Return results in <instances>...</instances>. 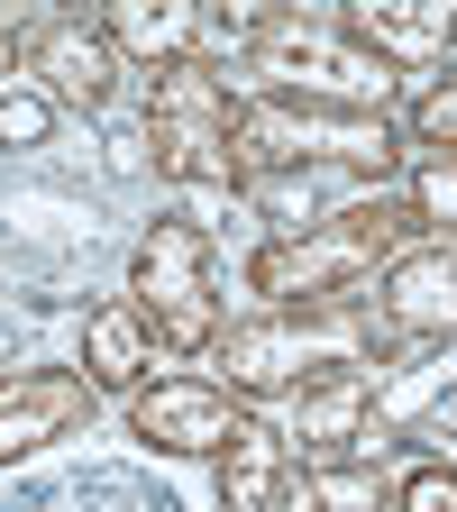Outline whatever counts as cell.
<instances>
[{"label": "cell", "mask_w": 457, "mask_h": 512, "mask_svg": "<svg viewBox=\"0 0 457 512\" xmlns=\"http://www.w3.org/2000/svg\"><path fill=\"white\" fill-rule=\"evenodd\" d=\"M220 384L238 403H275L302 394V384L339 375V366H394V330L357 320L348 302H302V311H266V320H238L220 330Z\"/></svg>", "instance_id": "cell-1"}, {"label": "cell", "mask_w": 457, "mask_h": 512, "mask_svg": "<svg viewBox=\"0 0 457 512\" xmlns=\"http://www.w3.org/2000/svg\"><path fill=\"white\" fill-rule=\"evenodd\" d=\"M238 192L266 183V174H320V165H348V174H412L403 138L384 110H339V101H302V92H256L238 101Z\"/></svg>", "instance_id": "cell-2"}, {"label": "cell", "mask_w": 457, "mask_h": 512, "mask_svg": "<svg viewBox=\"0 0 457 512\" xmlns=\"http://www.w3.org/2000/svg\"><path fill=\"white\" fill-rule=\"evenodd\" d=\"M412 247V220H403V202H348V211H330V220H311V229H284V238H266L247 256V284L266 293L275 311H302V302H348L357 284H375L394 256Z\"/></svg>", "instance_id": "cell-3"}, {"label": "cell", "mask_w": 457, "mask_h": 512, "mask_svg": "<svg viewBox=\"0 0 457 512\" xmlns=\"http://www.w3.org/2000/svg\"><path fill=\"white\" fill-rule=\"evenodd\" d=\"M128 302H138L147 339L174 357H211L220 348V275H211V229L202 220H147L138 256H128Z\"/></svg>", "instance_id": "cell-4"}, {"label": "cell", "mask_w": 457, "mask_h": 512, "mask_svg": "<svg viewBox=\"0 0 457 512\" xmlns=\"http://www.w3.org/2000/svg\"><path fill=\"white\" fill-rule=\"evenodd\" d=\"M147 147L165 183H229L238 192V101L220 83V64H165L156 92H147Z\"/></svg>", "instance_id": "cell-5"}, {"label": "cell", "mask_w": 457, "mask_h": 512, "mask_svg": "<svg viewBox=\"0 0 457 512\" xmlns=\"http://www.w3.org/2000/svg\"><path fill=\"white\" fill-rule=\"evenodd\" d=\"M256 74H266V92L339 101V110H394V92H403V74H384L366 46H348L339 28H320V19H266Z\"/></svg>", "instance_id": "cell-6"}, {"label": "cell", "mask_w": 457, "mask_h": 512, "mask_svg": "<svg viewBox=\"0 0 457 512\" xmlns=\"http://www.w3.org/2000/svg\"><path fill=\"white\" fill-rule=\"evenodd\" d=\"M128 430L147 448H165V458H220L247 430V403L229 384H211V375H156V384L128 394Z\"/></svg>", "instance_id": "cell-7"}, {"label": "cell", "mask_w": 457, "mask_h": 512, "mask_svg": "<svg viewBox=\"0 0 457 512\" xmlns=\"http://www.w3.org/2000/svg\"><path fill=\"white\" fill-rule=\"evenodd\" d=\"M375 320L394 339L457 348V238H412L394 266L375 275Z\"/></svg>", "instance_id": "cell-8"}, {"label": "cell", "mask_w": 457, "mask_h": 512, "mask_svg": "<svg viewBox=\"0 0 457 512\" xmlns=\"http://www.w3.org/2000/svg\"><path fill=\"white\" fill-rule=\"evenodd\" d=\"M92 412H101L92 375H64V366H37V375H0V467H19V458H37V448L74 439Z\"/></svg>", "instance_id": "cell-9"}, {"label": "cell", "mask_w": 457, "mask_h": 512, "mask_svg": "<svg viewBox=\"0 0 457 512\" xmlns=\"http://www.w3.org/2000/svg\"><path fill=\"white\" fill-rule=\"evenodd\" d=\"M330 28H339L348 46H366L384 74H430V64H448L457 0H430V10H403V0H348Z\"/></svg>", "instance_id": "cell-10"}, {"label": "cell", "mask_w": 457, "mask_h": 512, "mask_svg": "<svg viewBox=\"0 0 457 512\" xmlns=\"http://www.w3.org/2000/svg\"><path fill=\"white\" fill-rule=\"evenodd\" d=\"M28 74L55 110H110L119 92V46L101 37V19H46L28 46Z\"/></svg>", "instance_id": "cell-11"}, {"label": "cell", "mask_w": 457, "mask_h": 512, "mask_svg": "<svg viewBox=\"0 0 457 512\" xmlns=\"http://www.w3.org/2000/svg\"><path fill=\"white\" fill-rule=\"evenodd\" d=\"M366 412H375V375L366 366H339L293 394V421H284V448H302L311 467H339L348 448L366 439Z\"/></svg>", "instance_id": "cell-12"}, {"label": "cell", "mask_w": 457, "mask_h": 512, "mask_svg": "<svg viewBox=\"0 0 457 512\" xmlns=\"http://www.w3.org/2000/svg\"><path fill=\"white\" fill-rule=\"evenodd\" d=\"M202 10L192 0H110V19H101V37L119 46V55H138V64H192V46H202Z\"/></svg>", "instance_id": "cell-13"}, {"label": "cell", "mask_w": 457, "mask_h": 512, "mask_svg": "<svg viewBox=\"0 0 457 512\" xmlns=\"http://www.w3.org/2000/svg\"><path fill=\"white\" fill-rule=\"evenodd\" d=\"M284 476H293V448H284V430H275V421H247V430L220 448V458H211L220 512H275Z\"/></svg>", "instance_id": "cell-14"}, {"label": "cell", "mask_w": 457, "mask_h": 512, "mask_svg": "<svg viewBox=\"0 0 457 512\" xmlns=\"http://www.w3.org/2000/svg\"><path fill=\"white\" fill-rule=\"evenodd\" d=\"M147 357H156V339H147L138 302H92L83 311V375H92V394H138Z\"/></svg>", "instance_id": "cell-15"}, {"label": "cell", "mask_w": 457, "mask_h": 512, "mask_svg": "<svg viewBox=\"0 0 457 512\" xmlns=\"http://www.w3.org/2000/svg\"><path fill=\"white\" fill-rule=\"evenodd\" d=\"M403 220L421 238H457V156H421L403 174Z\"/></svg>", "instance_id": "cell-16"}, {"label": "cell", "mask_w": 457, "mask_h": 512, "mask_svg": "<svg viewBox=\"0 0 457 512\" xmlns=\"http://www.w3.org/2000/svg\"><path fill=\"white\" fill-rule=\"evenodd\" d=\"M375 494H384V476H348V467H302V476H284L275 512H357V503H375Z\"/></svg>", "instance_id": "cell-17"}, {"label": "cell", "mask_w": 457, "mask_h": 512, "mask_svg": "<svg viewBox=\"0 0 457 512\" xmlns=\"http://www.w3.org/2000/svg\"><path fill=\"white\" fill-rule=\"evenodd\" d=\"M55 138V101L37 83H0V147H46Z\"/></svg>", "instance_id": "cell-18"}, {"label": "cell", "mask_w": 457, "mask_h": 512, "mask_svg": "<svg viewBox=\"0 0 457 512\" xmlns=\"http://www.w3.org/2000/svg\"><path fill=\"white\" fill-rule=\"evenodd\" d=\"M412 147L457 156V74H448V83H430V92L412 101Z\"/></svg>", "instance_id": "cell-19"}, {"label": "cell", "mask_w": 457, "mask_h": 512, "mask_svg": "<svg viewBox=\"0 0 457 512\" xmlns=\"http://www.w3.org/2000/svg\"><path fill=\"white\" fill-rule=\"evenodd\" d=\"M394 512H457V467H403Z\"/></svg>", "instance_id": "cell-20"}]
</instances>
